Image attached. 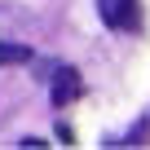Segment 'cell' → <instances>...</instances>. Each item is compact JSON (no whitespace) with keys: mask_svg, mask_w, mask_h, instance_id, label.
<instances>
[{"mask_svg":"<svg viewBox=\"0 0 150 150\" xmlns=\"http://www.w3.org/2000/svg\"><path fill=\"white\" fill-rule=\"evenodd\" d=\"M97 13L110 31H128L141 18V0H97Z\"/></svg>","mask_w":150,"mask_h":150,"instance_id":"cell-1","label":"cell"},{"mask_svg":"<svg viewBox=\"0 0 150 150\" xmlns=\"http://www.w3.org/2000/svg\"><path fill=\"white\" fill-rule=\"evenodd\" d=\"M22 62H31V49H27V44L0 40V66H22Z\"/></svg>","mask_w":150,"mask_h":150,"instance_id":"cell-3","label":"cell"},{"mask_svg":"<svg viewBox=\"0 0 150 150\" xmlns=\"http://www.w3.org/2000/svg\"><path fill=\"white\" fill-rule=\"evenodd\" d=\"M80 97H84L80 71H75V66H57V75H53V106H71V102H80Z\"/></svg>","mask_w":150,"mask_h":150,"instance_id":"cell-2","label":"cell"},{"mask_svg":"<svg viewBox=\"0 0 150 150\" xmlns=\"http://www.w3.org/2000/svg\"><path fill=\"white\" fill-rule=\"evenodd\" d=\"M18 146H27V150H44V146H49V141H44V137H22V141H18Z\"/></svg>","mask_w":150,"mask_h":150,"instance_id":"cell-4","label":"cell"}]
</instances>
